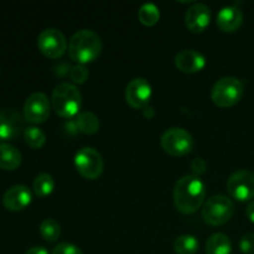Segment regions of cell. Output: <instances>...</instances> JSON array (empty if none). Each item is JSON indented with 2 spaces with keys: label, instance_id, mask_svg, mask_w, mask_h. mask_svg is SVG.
Wrapping results in <instances>:
<instances>
[{
  "label": "cell",
  "instance_id": "ac0fdd59",
  "mask_svg": "<svg viewBox=\"0 0 254 254\" xmlns=\"http://www.w3.org/2000/svg\"><path fill=\"white\" fill-rule=\"evenodd\" d=\"M232 243L230 237L225 233H213L206 242L207 254H231Z\"/></svg>",
  "mask_w": 254,
  "mask_h": 254
},
{
  "label": "cell",
  "instance_id": "9a60e30c",
  "mask_svg": "<svg viewBox=\"0 0 254 254\" xmlns=\"http://www.w3.org/2000/svg\"><path fill=\"white\" fill-rule=\"evenodd\" d=\"M205 56L201 52L195 51V50H181L175 56V66L180 71L188 72V73H193V72L201 71L205 67Z\"/></svg>",
  "mask_w": 254,
  "mask_h": 254
},
{
  "label": "cell",
  "instance_id": "e0dca14e",
  "mask_svg": "<svg viewBox=\"0 0 254 254\" xmlns=\"http://www.w3.org/2000/svg\"><path fill=\"white\" fill-rule=\"evenodd\" d=\"M21 153L16 146L9 143H0V168L4 170H15L21 164Z\"/></svg>",
  "mask_w": 254,
  "mask_h": 254
},
{
  "label": "cell",
  "instance_id": "d4e9b609",
  "mask_svg": "<svg viewBox=\"0 0 254 254\" xmlns=\"http://www.w3.org/2000/svg\"><path fill=\"white\" fill-rule=\"evenodd\" d=\"M88 76L89 72L84 64H77V66L72 67L71 72H69V77L74 83H84L88 79Z\"/></svg>",
  "mask_w": 254,
  "mask_h": 254
},
{
  "label": "cell",
  "instance_id": "ba28073f",
  "mask_svg": "<svg viewBox=\"0 0 254 254\" xmlns=\"http://www.w3.org/2000/svg\"><path fill=\"white\" fill-rule=\"evenodd\" d=\"M39 50L49 59H59L66 52L67 40L64 32L55 27L42 30L37 37Z\"/></svg>",
  "mask_w": 254,
  "mask_h": 254
},
{
  "label": "cell",
  "instance_id": "8fae6325",
  "mask_svg": "<svg viewBox=\"0 0 254 254\" xmlns=\"http://www.w3.org/2000/svg\"><path fill=\"white\" fill-rule=\"evenodd\" d=\"M150 98L151 86L146 79L138 77V78H134L129 82L126 88V101L131 108H145Z\"/></svg>",
  "mask_w": 254,
  "mask_h": 254
},
{
  "label": "cell",
  "instance_id": "9c48e42d",
  "mask_svg": "<svg viewBox=\"0 0 254 254\" xmlns=\"http://www.w3.org/2000/svg\"><path fill=\"white\" fill-rule=\"evenodd\" d=\"M227 190L238 201H250L254 197V173L250 170H237L227 181Z\"/></svg>",
  "mask_w": 254,
  "mask_h": 254
},
{
  "label": "cell",
  "instance_id": "484cf974",
  "mask_svg": "<svg viewBox=\"0 0 254 254\" xmlns=\"http://www.w3.org/2000/svg\"><path fill=\"white\" fill-rule=\"evenodd\" d=\"M52 254H83L76 245L68 242H61L54 248Z\"/></svg>",
  "mask_w": 254,
  "mask_h": 254
},
{
  "label": "cell",
  "instance_id": "ffe728a7",
  "mask_svg": "<svg viewBox=\"0 0 254 254\" xmlns=\"http://www.w3.org/2000/svg\"><path fill=\"white\" fill-rule=\"evenodd\" d=\"M174 250L178 254H195L198 251V241L192 235H181L174 242Z\"/></svg>",
  "mask_w": 254,
  "mask_h": 254
},
{
  "label": "cell",
  "instance_id": "4fadbf2b",
  "mask_svg": "<svg viewBox=\"0 0 254 254\" xmlns=\"http://www.w3.org/2000/svg\"><path fill=\"white\" fill-rule=\"evenodd\" d=\"M211 10L202 2H193L185 14V24L192 32H202L210 25Z\"/></svg>",
  "mask_w": 254,
  "mask_h": 254
},
{
  "label": "cell",
  "instance_id": "52a82bcc",
  "mask_svg": "<svg viewBox=\"0 0 254 254\" xmlns=\"http://www.w3.org/2000/svg\"><path fill=\"white\" fill-rule=\"evenodd\" d=\"M74 165L77 171L88 180H96L103 173V158L98 150L91 146H83L74 155Z\"/></svg>",
  "mask_w": 254,
  "mask_h": 254
},
{
  "label": "cell",
  "instance_id": "5bb4252c",
  "mask_svg": "<svg viewBox=\"0 0 254 254\" xmlns=\"http://www.w3.org/2000/svg\"><path fill=\"white\" fill-rule=\"evenodd\" d=\"M32 200V193L27 186L14 185L5 191L2 196V203L9 211H21L30 205Z\"/></svg>",
  "mask_w": 254,
  "mask_h": 254
},
{
  "label": "cell",
  "instance_id": "5b68a950",
  "mask_svg": "<svg viewBox=\"0 0 254 254\" xmlns=\"http://www.w3.org/2000/svg\"><path fill=\"white\" fill-rule=\"evenodd\" d=\"M235 213V203L226 195H215L208 198L202 207V218L211 226L228 222Z\"/></svg>",
  "mask_w": 254,
  "mask_h": 254
},
{
  "label": "cell",
  "instance_id": "f1b7e54d",
  "mask_svg": "<svg viewBox=\"0 0 254 254\" xmlns=\"http://www.w3.org/2000/svg\"><path fill=\"white\" fill-rule=\"evenodd\" d=\"M25 254H49L47 250L42 246H36V247H31L25 252Z\"/></svg>",
  "mask_w": 254,
  "mask_h": 254
},
{
  "label": "cell",
  "instance_id": "277c9868",
  "mask_svg": "<svg viewBox=\"0 0 254 254\" xmlns=\"http://www.w3.org/2000/svg\"><path fill=\"white\" fill-rule=\"evenodd\" d=\"M243 93H245V87L242 82L236 77L226 76L213 84L211 98L216 106L227 108L237 104L242 99Z\"/></svg>",
  "mask_w": 254,
  "mask_h": 254
},
{
  "label": "cell",
  "instance_id": "6da1fadb",
  "mask_svg": "<svg viewBox=\"0 0 254 254\" xmlns=\"http://www.w3.org/2000/svg\"><path fill=\"white\" fill-rule=\"evenodd\" d=\"M206 197L205 184L198 176L185 175L179 179L174 188V203L185 215L196 212Z\"/></svg>",
  "mask_w": 254,
  "mask_h": 254
},
{
  "label": "cell",
  "instance_id": "7a4b0ae2",
  "mask_svg": "<svg viewBox=\"0 0 254 254\" xmlns=\"http://www.w3.org/2000/svg\"><path fill=\"white\" fill-rule=\"evenodd\" d=\"M102 51V40L92 30L82 29L72 35L68 44V55L71 60L84 64L94 61Z\"/></svg>",
  "mask_w": 254,
  "mask_h": 254
},
{
  "label": "cell",
  "instance_id": "4316f807",
  "mask_svg": "<svg viewBox=\"0 0 254 254\" xmlns=\"http://www.w3.org/2000/svg\"><path fill=\"white\" fill-rule=\"evenodd\" d=\"M240 248L245 254H254V233H246L241 238Z\"/></svg>",
  "mask_w": 254,
  "mask_h": 254
},
{
  "label": "cell",
  "instance_id": "cb8c5ba5",
  "mask_svg": "<svg viewBox=\"0 0 254 254\" xmlns=\"http://www.w3.org/2000/svg\"><path fill=\"white\" fill-rule=\"evenodd\" d=\"M24 138L27 145L31 146L32 149L42 148L45 145V143H46V135H45V133L39 127L35 126H30L25 128Z\"/></svg>",
  "mask_w": 254,
  "mask_h": 254
},
{
  "label": "cell",
  "instance_id": "603a6c76",
  "mask_svg": "<svg viewBox=\"0 0 254 254\" xmlns=\"http://www.w3.org/2000/svg\"><path fill=\"white\" fill-rule=\"evenodd\" d=\"M40 233L47 242H56L61 235V226L54 218H46L40 225Z\"/></svg>",
  "mask_w": 254,
  "mask_h": 254
},
{
  "label": "cell",
  "instance_id": "30bf717a",
  "mask_svg": "<svg viewBox=\"0 0 254 254\" xmlns=\"http://www.w3.org/2000/svg\"><path fill=\"white\" fill-rule=\"evenodd\" d=\"M51 104L42 92H34L26 98L24 104V118L29 123L40 124L49 119Z\"/></svg>",
  "mask_w": 254,
  "mask_h": 254
},
{
  "label": "cell",
  "instance_id": "3957f363",
  "mask_svg": "<svg viewBox=\"0 0 254 254\" xmlns=\"http://www.w3.org/2000/svg\"><path fill=\"white\" fill-rule=\"evenodd\" d=\"M51 103L55 112L62 118H71L78 113L82 104L81 92L74 84L62 82L52 91Z\"/></svg>",
  "mask_w": 254,
  "mask_h": 254
},
{
  "label": "cell",
  "instance_id": "44dd1931",
  "mask_svg": "<svg viewBox=\"0 0 254 254\" xmlns=\"http://www.w3.org/2000/svg\"><path fill=\"white\" fill-rule=\"evenodd\" d=\"M32 186H34L35 195L39 196V197H45L54 191L55 180L50 174L42 173L35 178Z\"/></svg>",
  "mask_w": 254,
  "mask_h": 254
},
{
  "label": "cell",
  "instance_id": "f546056e",
  "mask_svg": "<svg viewBox=\"0 0 254 254\" xmlns=\"http://www.w3.org/2000/svg\"><path fill=\"white\" fill-rule=\"evenodd\" d=\"M246 213H247V217L250 218L251 222L254 223V201L250 202V205L247 206V210H246Z\"/></svg>",
  "mask_w": 254,
  "mask_h": 254
},
{
  "label": "cell",
  "instance_id": "83f0119b",
  "mask_svg": "<svg viewBox=\"0 0 254 254\" xmlns=\"http://www.w3.org/2000/svg\"><path fill=\"white\" fill-rule=\"evenodd\" d=\"M191 169L196 174V176H198L205 173L206 169H207V164H206V161L202 158H196L191 163Z\"/></svg>",
  "mask_w": 254,
  "mask_h": 254
},
{
  "label": "cell",
  "instance_id": "7402d4cb",
  "mask_svg": "<svg viewBox=\"0 0 254 254\" xmlns=\"http://www.w3.org/2000/svg\"><path fill=\"white\" fill-rule=\"evenodd\" d=\"M138 17L141 24L146 25V26H153L160 19V11H159V7L155 4L145 2V4L139 7Z\"/></svg>",
  "mask_w": 254,
  "mask_h": 254
},
{
  "label": "cell",
  "instance_id": "7c38bea8",
  "mask_svg": "<svg viewBox=\"0 0 254 254\" xmlns=\"http://www.w3.org/2000/svg\"><path fill=\"white\" fill-rule=\"evenodd\" d=\"M24 128V118L15 109H0V141L16 138Z\"/></svg>",
  "mask_w": 254,
  "mask_h": 254
},
{
  "label": "cell",
  "instance_id": "d6986e66",
  "mask_svg": "<svg viewBox=\"0 0 254 254\" xmlns=\"http://www.w3.org/2000/svg\"><path fill=\"white\" fill-rule=\"evenodd\" d=\"M77 128L84 134H94L99 129V121L92 112H81L77 117Z\"/></svg>",
  "mask_w": 254,
  "mask_h": 254
},
{
  "label": "cell",
  "instance_id": "8992f818",
  "mask_svg": "<svg viewBox=\"0 0 254 254\" xmlns=\"http://www.w3.org/2000/svg\"><path fill=\"white\" fill-rule=\"evenodd\" d=\"M161 146L173 156H183L190 153L193 148L192 135L186 129L173 127L166 129L160 139Z\"/></svg>",
  "mask_w": 254,
  "mask_h": 254
},
{
  "label": "cell",
  "instance_id": "2e32d148",
  "mask_svg": "<svg viewBox=\"0 0 254 254\" xmlns=\"http://www.w3.org/2000/svg\"><path fill=\"white\" fill-rule=\"evenodd\" d=\"M217 26L225 32H235L243 22V14L240 7L225 6L217 14Z\"/></svg>",
  "mask_w": 254,
  "mask_h": 254
}]
</instances>
